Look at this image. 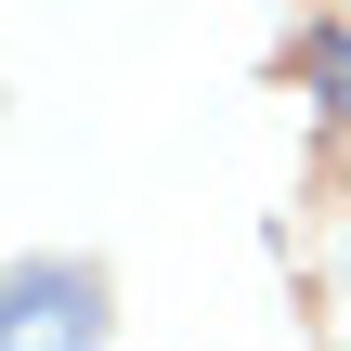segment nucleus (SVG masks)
I'll return each instance as SVG.
<instances>
[{
    "label": "nucleus",
    "instance_id": "1",
    "mask_svg": "<svg viewBox=\"0 0 351 351\" xmlns=\"http://www.w3.org/2000/svg\"><path fill=\"white\" fill-rule=\"evenodd\" d=\"M0 351H104V274L91 261H13L0 274Z\"/></svg>",
    "mask_w": 351,
    "mask_h": 351
},
{
    "label": "nucleus",
    "instance_id": "2",
    "mask_svg": "<svg viewBox=\"0 0 351 351\" xmlns=\"http://www.w3.org/2000/svg\"><path fill=\"white\" fill-rule=\"evenodd\" d=\"M313 78L339 91V117H351V39H313Z\"/></svg>",
    "mask_w": 351,
    "mask_h": 351
}]
</instances>
